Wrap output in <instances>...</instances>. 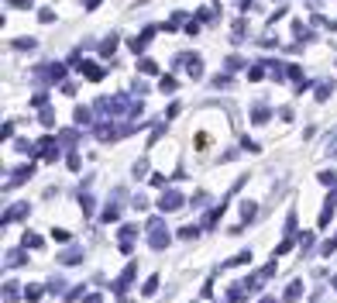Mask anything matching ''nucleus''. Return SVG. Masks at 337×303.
Wrapping results in <instances>:
<instances>
[{"mask_svg":"<svg viewBox=\"0 0 337 303\" xmlns=\"http://www.w3.org/2000/svg\"><path fill=\"white\" fill-rule=\"evenodd\" d=\"M96 114H107V117H117V114H141V100H131L128 93H117V97H100L96 100V107H93Z\"/></svg>","mask_w":337,"mask_h":303,"instance_id":"f257e3e1","label":"nucleus"},{"mask_svg":"<svg viewBox=\"0 0 337 303\" xmlns=\"http://www.w3.org/2000/svg\"><path fill=\"white\" fill-rule=\"evenodd\" d=\"M144 231H148V245L155 248V252H162V248H169V231H165V224H162V217H148V224H144Z\"/></svg>","mask_w":337,"mask_h":303,"instance_id":"f03ea898","label":"nucleus"},{"mask_svg":"<svg viewBox=\"0 0 337 303\" xmlns=\"http://www.w3.org/2000/svg\"><path fill=\"white\" fill-rule=\"evenodd\" d=\"M35 79H38V83H59V86H62V83H66V66H62V62H45V66L35 69Z\"/></svg>","mask_w":337,"mask_h":303,"instance_id":"7ed1b4c3","label":"nucleus"},{"mask_svg":"<svg viewBox=\"0 0 337 303\" xmlns=\"http://www.w3.org/2000/svg\"><path fill=\"white\" fill-rule=\"evenodd\" d=\"M121 197H124V190H114L110 203L100 210V221H103V224H114V221H121Z\"/></svg>","mask_w":337,"mask_h":303,"instance_id":"20e7f679","label":"nucleus"},{"mask_svg":"<svg viewBox=\"0 0 337 303\" xmlns=\"http://www.w3.org/2000/svg\"><path fill=\"white\" fill-rule=\"evenodd\" d=\"M183 207V193L179 190H165L162 197H158V210L162 214H172V210H179Z\"/></svg>","mask_w":337,"mask_h":303,"instance_id":"39448f33","label":"nucleus"},{"mask_svg":"<svg viewBox=\"0 0 337 303\" xmlns=\"http://www.w3.org/2000/svg\"><path fill=\"white\" fill-rule=\"evenodd\" d=\"M31 176H35V165H17V169H10V172H7V183H3V186H7V190H14V186H21V183H24V179H31Z\"/></svg>","mask_w":337,"mask_h":303,"instance_id":"423d86ee","label":"nucleus"},{"mask_svg":"<svg viewBox=\"0 0 337 303\" xmlns=\"http://www.w3.org/2000/svg\"><path fill=\"white\" fill-rule=\"evenodd\" d=\"M135 276H138V262H131V265H128L121 276H117V283H114V293H117V297H124V293H128V286L135 283Z\"/></svg>","mask_w":337,"mask_h":303,"instance_id":"0eeeda50","label":"nucleus"},{"mask_svg":"<svg viewBox=\"0 0 337 303\" xmlns=\"http://www.w3.org/2000/svg\"><path fill=\"white\" fill-rule=\"evenodd\" d=\"M38 158H45V162H55V158H59V142H55L52 135H45V138L38 142Z\"/></svg>","mask_w":337,"mask_h":303,"instance_id":"6e6552de","label":"nucleus"},{"mask_svg":"<svg viewBox=\"0 0 337 303\" xmlns=\"http://www.w3.org/2000/svg\"><path fill=\"white\" fill-rule=\"evenodd\" d=\"M172 66H176V69H179V66H186V69H190V79H200V73H203L200 55H179V59H176Z\"/></svg>","mask_w":337,"mask_h":303,"instance_id":"1a4fd4ad","label":"nucleus"},{"mask_svg":"<svg viewBox=\"0 0 337 303\" xmlns=\"http://www.w3.org/2000/svg\"><path fill=\"white\" fill-rule=\"evenodd\" d=\"M3 265H7V269L28 265V248H10V252H3Z\"/></svg>","mask_w":337,"mask_h":303,"instance_id":"9d476101","label":"nucleus"},{"mask_svg":"<svg viewBox=\"0 0 337 303\" xmlns=\"http://www.w3.org/2000/svg\"><path fill=\"white\" fill-rule=\"evenodd\" d=\"M117 238H121V252L131 255V252H135V238H138V224H124Z\"/></svg>","mask_w":337,"mask_h":303,"instance_id":"9b49d317","label":"nucleus"},{"mask_svg":"<svg viewBox=\"0 0 337 303\" xmlns=\"http://www.w3.org/2000/svg\"><path fill=\"white\" fill-rule=\"evenodd\" d=\"M31 214V203L24 200V203H14V207H7V214H3V221L0 224H10V221H21V217H28Z\"/></svg>","mask_w":337,"mask_h":303,"instance_id":"f8f14e48","label":"nucleus"},{"mask_svg":"<svg viewBox=\"0 0 337 303\" xmlns=\"http://www.w3.org/2000/svg\"><path fill=\"white\" fill-rule=\"evenodd\" d=\"M334 210H337V190L327 197V203H324V210H320V221H317V227H327L331 221H334Z\"/></svg>","mask_w":337,"mask_h":303,"instance_id":"ddd939ff","label":"nucleus"},{"mask_svg":"<svg viewBox=\"0 0 337 303\" xmlns=\"http://www.w3.org/2000/svg\"><path fill=\"white\" fill-rule=\"evenodd\" d=\"M83 255H86V252H83V248H66V252H62V255H59V265H79V262H83Z\"/></svg>","mask_w":337,"mask_h":303,"instance_id":"4468645a","label":"nucleus"},{"mask_svg":"<svg viewBox=\"0 0 337 303\" xmlns=\"http://www.w3.org/2000/svg\"><path fill=\"white\" fill-rule=\"evenodd\" d=\"M196 17H200L203 24H210V21H217V17H220V3H203L200 10H196Z\"/></svg>","mask_w":337,"mask_h":303,"instance_id":"2eb2a0df","label":"nucleus"},{"mask_svg":"<svg viewBox=\"0 0 337 303\" xmlns=\"http://www.w3.org/2000/svg\"><path fill=\"white\" fill-rule=\"evenodd\" d=\"M155 31H158V28H144V31H141V35L135 38V42H131V52H138V55H141V52L148 49V42H151V35H155Z\"/></svg>","mask_w":337,"mask_h":303,"instance_id":"dca6fc26","label":"nucleus"},{"mask_svg":"<svg viewBox=\"0 0 337 303\" xmlns=\"http://www.w3.org/2000/svg\"><path fill=\"white\" fill-rule=\"evenodd\" d=\"M238 210H241V227H244V224H251V221L258 217V203H251V200H244V203H241Z\"/></svg>","mask_w":337,"mask_h":303,"instance_id":"f3484780","label":"nucleus"},{"mask_svg":"<svg viewBox=\"0 0 337 303\" xmlns=\"http://www.w3.org/2000/svg\"><path fill=\"white\" fill-rule=\"evenodd\" d=\"M299 297H303V279H289V286H286V297H282V300H286V303H296Z\"/></svg>","mask_w":337,"mask_h":303,"instance_id":"a211bd4d","label":"nucleus"},{"mask_svg":"<svg viewBox=\"0 0 337 303\" xmlns=\"http://www.w3.org/2000/svg\"><path fill=\"white\" fill-rule=\"evenodd\" d=\"M79 73H86V79H93V83H96V79H103V66L86 62V59H83V62H79Z\"/></svg>","mask_w":337,"mask_h":303,"instance_id":"6ab92c4d","label":"nucleus"},{"mask_svg":"<svg viewBox=\"0 0 337 303\" xmlns=\"http://www.w3.org/2000/svg\"><path fill=\"white\" fill-rule=\"evenodd\" d=\"M248 262H251V252L244 248V252H238L234 258H227V262H224V269H241V265H248Z\"/></svg>","mask_w":337,"mask_h":303,"instance_id":"aec40b11","label":"nucleus"},{"mask_svg":"<svg viewBox=\"0 0 337 303\" xmlns=\"http://www.w3.org/2000/svg\"><path fill=\"white\" fill-rule=\"evenodd\" d=\"M48 293V286H38V283H31V286H24V300H31V303H38L42 297Z\"/></svg>","mask_w":337,"mask_h":303,"instance_id":"412c9836","label":"nucleus"},{"mask_svg":"<svg viewBox=\"0 0 337 303\" xmlns=\"http://www.w3.org/2000/svg\"><path fill=\"white\" fill-rule=\"evenodd\" d=\"M269 117H272V110L265 103H255V107H251V121H255V124H265Z\"/></svg>","mask_w":337,"mask_h":303,"instance_id":"4be33fe9","label":"nucleus"},{"mask_svg":"<svg viewBox=\"0 0 337 303\" xmlns=\"http://www.w3.org/2000/svg\"><path fill=\"white\" fill-rule=\"evenodd\" d=\"M317 183H324L327 190H337V169H324V172L317 176Z\"/></svg>","mask_w":337,"mask_h":303,"instance_id":"5701e85b","label":"nucleus"},{"mask_svg":"<svg viewBox=\"0 0 337 303\" xmlns=\"http://www.w3.org/2000/svg\"><path fill=\"white\" fill-rule=\"evenodd\" d=\"M331 93H334V79H320V83H317V100L324 103Z\"/></svg>","mask_w":337,"mask_h":303,"instance_id":"b1692460","label":"nucleus"},{"mask_svg":"<svg viewBox=\"0 0 337 303\" xmlns=\"http://www.w3.org/2000/svg\"><path fill=\"white\" fill-rule=\"evenodd\" d=\"M21 300V290H17V283H7L3 286V303H17Z\"/></svg>","mask_w":337,"mask_h":303,"instance_id":"393cba45","label":"nucleus"},{"mask_svg":"<svg viewBox=\"0 0 337 303\" xmlns=\"http://www.w3.org/2000/svg\"><path fill=\"white\" fill-rule=\"evenodd\" d=\"M72 121H76V124H90V121H93V110H90V107H76Z\"/></svg>","mask_w":337,"mask_h":303,"instance_id":"a878e982","label":"nucleus"},{"mask_svg":"<svg viewBox=\"0 0 337 303\" xmlns=\"http://www.w3.org/2000/svg\"><path fill=\"white\" fill-rule=\"evenodd\" d=\"M21 248H42V234H35V231H28V234L21 238Z\"/></svg>","mask_w":337,"mask_h":303,"instance_id":"bb28decb","label":"nucleus"},{"mask_svg":"<svg viewBox=\"0 0 337 303\" xmlns=\"http://www.w3.org/2000/svg\"><path fill=\"white\" fill-rule=\"evenodd\" d=\"M179 238H183V241H193V238H200V224H186V227H179Z\"/></svg>","mask_w":337,"mask_h":303,"instance_id":"cd10ccee","label":"nucleus"},{"mask_svg":"<svg viewBox=\"0 0 337 303\" xmlns=\"http://www.w3.org/2000/svg\"><path fill=\"white\" fill-rule=\"evenodd\" d=\"M292 245H296V234H292V238H282V241L275 245V258H279V255H286V252H292Z\"/></svg>","mask_w":337,"mask_h":303,"instance_id":"c85d7f7f","label":"nucleus"},{"mask_svg":"<svg viewBox=\"0 0 337 303\" xmlns=\"http://www.w3.org/2000/svg\"><path fill=\"white\" fill-rule=\"evenodd\" d=\"M158 283H162L158 276H148V279H144V286H141V293H144V297H155V290H158Z\"/></svg>","mask_w":337,"mask_h":303,"instance_id":"c756f323","label":"nucleus"},{"mask_svg":"<svg viewBox=\"0 0 337 303\" xmlns=\"http://www.w3.org/2000/svg\"><path fill=\"white\" fill-rule=\"evenodd\" d=\"M324 155H337V131H331L324 138Z\"/></svg>","mask_w":337,"mask_h":303,"instance_id":"7c9ffc66","label":"nucleus"},{"mask_svg":"<svg viewBox=\"0 0 337 303\" xmlns=\"http://www.w3.org/2000/svg\"><path fill=\"white\" fill-rule=\"evenodd\" d=\"M79 207H83V214L90 217V214H93V207H96V200H93L90 193H83V197H79Z\"/></svg>","mask_w":337,"mask_h":303,"instance_id":"2f4dec72","label":"nucleus"},{"mask_svg":"<svg viewBox=\"0 0 337 303\" xmlns=\"http://www.w3.org/2000/svg\"><path fill=\"white\" fill-rule=\"evenodd\" d=\"M299 238H303V241H299V255L306 258V255L313 252V234H299Z\"/></svg>","mask_w":337,"mask_h":303,"instance_id":"473e14b6","label":"nucleus"},{"mask_svg":"<svg viewBox=\"0 0 337 303\" xmlns=\"http://www.w3.org/2000/svg\"><path fill=\"white\" fill-rule=\"evenodd\" d=\"M265 69H269V66H262V62H255V66L248 69V79H251V83H258V79L265 76Z\"/></svg>","mask_w":337,"mask_h":303,"instance_id":"72a5a7b5","label":"nucleus"},{"mask_svg":"<svg viewBox=\"0 0 337 303\" xmlns=\"http://www.w3.org/2000/svg\"><path fill=\"white\" fill-rule=\"evenodd\" d=\"M35 45H38L35 38H17V42H14V49H17V52H31Z\"/></svg>","mask_w":337,"mask_h":303,"instance_id":"f704fd0d","label":"nucleus"},{"mask_svg":"<svg viewBox=\"0 0 337 303\" xmlns=\"http://www.w3.org/2000/svg\"><path fill=\"white\" fill-rule=\"evenodd\" d=\"M138 69H141L144 76H155V73H158V66H155L151 59H141V62H138Z\"/></svg>","mask_w":337,"mask_h":303,"instance_id":"c9c22d12","label":"nucleus"},{"mask_svg":"<svg viewBox=\"0 0 337 303\" xmlns=\"http://www.w3.org/2000/svg\"><path fill=\"white\" fill-rule=\"evenodd\" d=\"M38 21H42V24H52V21H55V10H52V7H42V10H38Z\"/></svg>","mask_w":337,"mask_h":303,"instance_id":"e433bc0d","label":"nucleus"},{"mask_svg":"<svg viewBox=\"0 0 337 303\" xmlns=\"http://www.w3.org/2000/svg\"><path fill=\"white\" fill-rule=\"evenodd\" d=\"M38 121H42V124H45V128H55V114H52V110H48V107H45V110H42V114H38Z\"/></svg>","mask_w":337,"mask_h":303,"instance_id":"4c0bfd02","label":"nucleus"},{"mask_svg":"<svg viewBox=\"0 0 337 303\" xmlns=\"http://www.w3.org/2000/svg\"><path fill=\"white\" fill-rule=\"evenodd\" d=\"M79 293H86L83 286H69V293H66V303H76L79 300Z\"/></svg>","mask_w":337,"mask_h":303,"instance_id":"58836bf2","label":"nucleus"},{"mask_svg":"<svg viewBox=\"0 0 337 303\" xmlns=\"http://www.w3.org/2000/svg\"><path fill=\"white\" fill-rule=\"evenodd\" d=\"M114 45H117V38H114V35H110V38H107V42H103V45H100V55H110V52H114Z\"/></svg>","mask_w":337,"mask_h":303,"instance_id":"ea45409f","label":"nucleus"},{"mask_svg":"<svg viewBox=\"0 0 337 303\" xmlns=\"http://www.w3.org/2000/svg\"><path fill=\"white\" fill-rule=\"evenodd\" d=\"M158 86H162V93H172V90H176V79H172V76H162Z\"/></svg>","mask_w":337,"mask_h":303,"instance_id":"a19ab883","label":"nucleus"},{"mask_svg":"<svg viewBox=\"0 0 337 303\" xmlns=\"http://www.w3.org/2000/svg\"><path fill=\"white\" fill-rule=\"evenodd\" d=\"M45 286H48V293H59V290H66V283H62V279H59V276H55V279H48V283H45Z\"/></svg>","mask_w":337,"mask_h":303,"instance_id":"79ce46f5","label":"nucleus"},{"mask_svg":"<svg viewBox=\"0 0 337 303\" xmlns=\"http://www.w3.org/2000/svg\"><path fill=\"white\" fill-rule=\"evenodd\" d=\"M66 165H69V169H72V172H79V152H69Z\"/></svg>","mask_w":337,"mask_h":303,"instance_id":"37998d69","label":"nucleus"},{"mask_svg":"<svg viewBox=\"0 0 337 303\" xmlns=\"http://www.w3.org/2000/svg\"><path fill=\"white\" fill-rule=\"evenodd\" d=\"M292 231H296V214L289 210V217H286V238H292Z\"/></svg>","mask_w":337,"mask_h":303,"instance_id":"c03bdc74","label":"nucleus"},{"mask_svg":"<svg viewBox=\"0 0 337 303\" xmlns=\"http://www.w3.org/2000/svg\"><path fill=\"white\" fill-rule=\"evenodd\" d=\"M320 252H324V255H334V252H337V234L331 238V241H324V248H320Z\"/></svg>","mask_w":337,"mask_h":303,"instance_id":"a18cd8bd","label":"nucleus"},{"mask_svg":"<svg viewBox=\"0 0 337 303\" xmlns=\"http://www.w3.org/2000/svg\"><path fill=\"white\" fill-rule=\"evenodd\" d=\"M45 103H48V93H35V100H31V107H42V110H45Z\"/></svg>","mask_w":337,"mask_h":303,"instance_id":"49530a36","label":"nucleus"},{"mask_svg":"<svg viewBox=\"0 0 337 303\" xmlns=\"http://www.w3.org/2000/svg\"><path fill=\"white\" fill-rule=\"evenodd\" d=\"M148 183H151V186H155V190H165V176H162V172H155V176H151V179H148Z\"/></svg>","mask_w":337,"mask_h":303,"instance_id":"de8ad7c7","label":"nucleus"},{"mask_svg":"<svg viewBox=\"0 0 337 303\" xmlns=\"http://www.w3.org/2000/svg\"><path fill=\"white\" fill-rule=\"evenodd\" d=\"M52 238H55L59 245H66V241H69V231H62V227H55V231H52Z\"/></svg>","mask_w":337,"mask_h":303,"instance_id":"09e8293b","label":"nucleus"},{"mask_svg":"<svg viewBox=\"0 0 337 303\" xmlns=\"http://www.w3.org/2000/svg\"><path fill=\"white\" fill-rule=\"evenodd\" d=\"M76 142H79L76 131H62V145H76Z\"/></svg>","mask_w":337,"mask_h":303,"instance_id":"8fccbe9b","label":"nucleus"},{"mask_svg":"<svg viewBox=\"0 0 337 303\" xmlns=\"http://www.w3.org/2000/svg\"><path fill=\"white\" fill-rule=\"evenodd\" d=\"M144 172H148V162H144V158H141V162H138V165H135V179H141V176H144Z\"/></svg>","mask_w":337,"mask_h":303,"instance_id":"3c124183","label":"nucleus"},{"mask_svg":"<svg viewBox=\"0 0 337 303\" xmlns=\"http://www.w3.org/2000/svg\"><path fill=\"white\" fill-rule=\"evenodd\" d=\"M217 86H220V90H227V86H231V79H227V76H217V79H213V90H217Z\"/></svg>","mask_w":337,"mask_h":303,"instance_id":"603ef678","label":"nucleus"},{"mask_svg":"<svg viewBox=\"0 0 337 303\" xmlns=\"http://www.w3.org/2000/svg\"><path fill=\"white\" fill-rule=\"evenodd\" d=\"M83 303H103V297H100V293H86V297H83Z\"/></svg>","mask_w":337,"mask_h":303,"instance_id":"864d4df0","label":"nucleus"},{"mask_svg":"<svg viewBox=\"0 0 337 303\" xmlns=\"http://www.w3.org/2000/svg\"><path fill=\"white\" fill-rule=\"evenodd\" d=\"M241 66H244V62H241L238 55H231V59H227V69H241Z\"/></svg>","mask_w":337,"mask_h":303,"instance_id":"5fc2aeb1","label":"nucleus"},{"mask_svg":"<svg viewBox=\"0 0 337 303\" xmlns=\"http://www.w3.org/2000/svg\"><path fill=\"white\" fill-rule=\"evenodd\" d=\"M10 7H31V0H10Z\"/></svg>","mask_w":337,"mask_h":303,"instance_id":"6e6d98bb","label":"nucleus"},{"mask_svg":"<svg viewBox=\"0 0 337 303\" xmlns=\"http://www.w3.org/2000/svg\"><path fill=\"white\" fill-rule=\"evenodd\" d=\"M96 3H100V0H86V7H90V10H93V7H96Z\"/></svg>","mask_w":337,"mask_h":303,"instance_id":"4d7b16f0","label":"nucleus"},{"mask_svg":"<svg viewBox=\"0 0 337 303\" xmlns=\"http://www.w3.org/2000/svg\"><path fill=\"white\" fill-rule=\"evenodd\" d=\"M258 303H275V300H272V297H265V300H258Z\"/></svg>","mask_w":337,"mask_h":303,"instance_id":"13d9d810","label":"nucleus"},{"mask_svg":"<svg viewBox=\"0 0 337 303\" xmlns=\"http://www.w3.org/2000/svg\"><path fill=\"white\" fill-rule=\"evenodd\" d=\"M334 290H337V276H334Z\"/></svg>","mask_w":337,"mask_h":303,"instance_id":"bf43d9fd","label":"nucleus"}]
</instances>
